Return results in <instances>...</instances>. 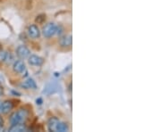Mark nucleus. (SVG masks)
I'll list each match as a JSON object with an SVG mask.
<instances>
[{
  "mask_svg": "<svg viewBox=\"0 0 161 132\" xmlns=\"http://www.w3.org/2000/svg\"><path fill=\"white\" fill-rule=\"evenodd\" d=\"M29 113L25 109H19L18 111L14 112L10 117V122L11 124H17V123H23L27 117H28Z\"/></svg>",
  "mask_w": 161,
  "mask_h": 132,
  "instance_id": "f257e3e1",
  "label": "nucleus"
},
{
  "mask_svg": "<svg viewBox=\"0 0 161 132\" xmlns=\"http://www.w3.org/2000/svg\"><path fill=\"white\" fill-rule=\"evenodd\" d=\"M57 25L54 22H49V23H47V24H46L44 26L42 32H43L44 37H46V38H51V37H53L57 33Z\"/></svg>",
  "mask_w": 161,
  "mask_h": 132,
  "instance_id": "f03ea898",
  "label": "nucleus"
},
{
  "mask_svg": "<svg viewBox=\"0 0 161 132\" xmlns=\"http://www.w3.org/2000/svg\"><path fill=\"white\" fill-rule=\"evenodd\" d=\"M16 55L21 59H25V58H28L30 56V51L29 50V48L27 47H25L23 45H21L16 49Z\"/></svg>",
  "mask_w": 161,
  "mask_h": 132,
  "instance_id": "7ed1b4c3",
  "label": "nucleus"
},
{
  "mask_svg": "<svg viewBox=\"0 0 161 132\" xmlns=\"http://www.w3.org/2000/svg\"><path fill=\"white\" fill-rule=\"evenodd\" d=\"M13 69L17 73H22L23 72L26 71V66L22 60H17L14 63Z\"/></svg>",
  "mask_w": 161,
  "mask_h": 132,
  "instance_id": "20e7f679",
  "label": "nucleus"
},
{
  "mask_svg": "<svg viewBox=\"0 0 161 132\" xmlns=\"http://www.w3.org/2000/svg\"><path fill=\"white\" fill-rule=\"evenodd\" d=\"M28 62L30 65L40 66L42 64H43L44 60H43V58H41L40 56H35V55H31V56H29Z\"/></svg>",
  "mask_w": 161,
  "mask_h": 132,
  "instance_id": "39448f33",
  "label": "nucleus"
},
{
  "mask_svg": "<svg viewBox=\"0 0 161 132\" xmlns=\"http://www.w3.org/2000/svg\"><path fill=\"white\" fill-rule=\"evenodd\" d=\"M28 34L30 38H38L40 36V31L35 24H31L29 26Z\"/></svg>",
  "mask_w": 161,
  "mask_h": 132,
  "instance_id": "423d86ee",
  "label": "nucleus"
},
{
  "mask_svg": "<svg viewBox=\"0 0 161 132\" xmlns=\"http://www.w3.org/2000/svg\"><path fill=\"white\" fill-rule=\"evenodd\" d=\"M27 130L26 126L23 123H17V124H13L9 129L8 131L11 132H23Z\"/></svg>",
  "mask_w": 161,
  "mask_h": 132,
  "instance_id": "0eeeda50",
  "label": "nucleus"
},
{
  "mask_svg": "<svg viewBox=\"0 0 161 132\" xmlns=\"http://www.w3.org/2000/svg\"><path fill=\"white\" fill-rule=\"evenodd\" d=\"M60 121L57 119V117H51L48 122H47V128L50 131H55L57 132V126L58 122Z\"/></svg>",
  "mask_w": 161,
  "mask_h": 132,
  "instance_id": "6e6552de",
  "label": "nucleus"
},
{
  "mask_svg": "<svg viewBox=\"0 0 161 132\" xmlns=\"http://www.w3.org/2000/svg\"><path fill=\"white\" fill-rule=\"evenodd\" d=\"M21 87L25 88V89H36L37 88L36 82L32 79H30V78L28 79V80H26L25 81H23L21 84Z\"/></svg>",
  "mask_w": 161,
  "mask_h": 132,
  "instance_id": "1a4fd4ad",
  "label": "nucleus"
},
{
  "mask_svg": "<svg viewBox=\"0 0 161 132\" xmlns=\"http://www.w3.org/2000/svg\"><path fill=\"white\" fill-rule=\"evenodd\" d=\"M14 104L11 101H5L1 103V113H8L13 109Z\"/></svg>",
  "mask_w": 161,
  "mask_h": 132,
  "instance_id": "9d476101",
  "label": "nucleus"
},
{
  "mask_svg": "<svg viewBox=\"0 0 161 132\" xmlns=\"http://www.w3.org/2000/svg\"><path fill=\"white\" fill-rule=\"evenodd\" d=\"M12 60H13V57L9 53H7L6 51H0V62H6V63L9 64Z\"/></svg>",
  "mask_w": 161,
  "mask_h": 132,
  "instance_id": "9b49d317",
  "label": "nucleus"
},
{
  "mask_svg": "<svg viewBox=\"0 0 161 132\" xmlns=\"http://www.w3.org/2000/svg\"><path fill=\"white\" fill-rule=\"evenodd\" d=\"M72 42H73V39L71 35L65 36L60 39V45L63 47H70L72 45Z\"/></svg>",
  "mask_w": 161,
  "mask_h": 132,
  "instance_id": "f8f14e48",
  "label": "nucleus"
},
{
  "mask_svg": "<svg viewBox=\"0 0 161 132\" xmlns=\"http://www.w3.org/2000/svg\"><path fill=\"white\" fill-rule=\"evenodd\" d=\"M69 128H68V125L66 122H59L57 126V131L60 132H66L68 131Z\"/></svg>",
  "mask_w": 161,
  "mask_h": 132,
  "instance_id": "ddd939ff",
  "label": "nucleus"
},
{
  "mask_svg": "<svg viewBox=\"0 0 161 132\" xmlns=\"http://www.w3.org/2000/svg\"><path fill=\"white\" fill-rule=\"evenodd\" d=\"M3 93H4V88H3V87H2V85L0 84V96L3 95Z\"/></svg>",
  "mask_w": 161,
  "mask_h": 132,
  "instance_id": "4468645a",
  "label": "nucleus"
},
{
  "mask_svg": "<svg viewBox=\"0 0 161 132\" xmlns=\"http://www.w3.org/2000/svg\"><path fill=\"white\" fill-rule=\"evenodd\" d=\"M36 102H37V104H40L41 103H42V100H41L40 98H38V99H37V100H36Z\"/></svg>",
  "mask_w": 161,
  "mask_h": 132,
  "instance_id": "2eb2a0df",
  "label": "nucleus"
},
{
  "mask_svg": "<svg viewBox=\"0 0 161 132\" xmlns=\"http://www.w3.org/2000/svg\"><path fill=\"white\" fill-rule=\"evenodd\" d=\"M3 123H4V121H3V119H2V118L0 117V127H1L2 125H3Z\"/></svg>",
  "mask_w": 161,
  "mask_h": 132,
  "instance_id": "dca6fc26",
  "label": "nucleus"
},
{
  "mask_svg": "<svg viewBox=\"0 0 161 132\" xmlns=\"http://www.w3.org/2000/svg\"><path fill=\"white\" fill-rule=\"evenodd\" d=\"M0 113H1V102H0Z\"/></svg>",
  "mask_w": 161,
  "mask_h": 132,
  "instance_id": "f3484780",
  "label": "nucleus"
}]
</instances>
